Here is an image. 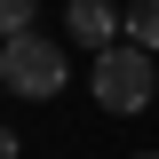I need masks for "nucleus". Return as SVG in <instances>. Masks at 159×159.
<instances>
[{
	"label": "nucleus",
	"mask_w": 159,
	"mask_h": 159,
	"mask_svg": "<svg viewBox=\"0 0 159 159\" xmlns=\"http://www.w3.org/2000/svg\"><path fill=\"white\" fill-rule=\"evenodd\" d=\"M135 159H159V151H135Z\"/></svg>",
	"instance_id": "0eeeda50"
},
{
	"label": "nucleus",
	"mask_w": 159,
	"mask_h": 159,
	"mask_svg": "<svg viewBox=\"0 0 159 159\" xmlns=\"http://www.w3.org/2000/svg\"><path fill=\"white\" fill-rule=\"evenodd\" d=\"M0 159H16V127H8V119H0Z\"/></svg>",
	"instance_id": "423d86ee"
},
{
	"label": "nucleus",
	"mask_w": 159,
	"mask_h": 159,
	"mask_svg": "<svg viewBox=\"0 0 159 159\" xmlns=\"http://www.w3.org/2000/svg\"><path fill=\"white\" fill-rule=\"evenodd\" d=\"M88 88H96L103 111H143V103H151V88H159V72H151V56H143V48L111 40V48L96 56V72H88Z\"/></svg>",
	"instance_id": "f03ea898"
},
{
	"label": "nucleus",
	"mask_w": 159,
	"mask_h": 159,
	"mask_svg": "<svg viewBox=\"0 0 159 159\" xmlns=\"http://www.w3.org/2000/svg\"><path fill=\"white\" fill-rule=\"evenodd\" d=\"M32 8H40V0H0V40H16V32H32Z\"/></svg>",
	"instance_id": "39448f33"
},
{
	"label": "nucleus",
	"mask_w": 159,
	"mask_h": 159,
	"mask_svg": "<svg viewBox=\"0 0 159 159\" xmlns=\"http://www.w3.org/2000/svg\"><path fill=\"white\" fill-rule=\"evenodd\" d=\"M64 48L48 32H16V40H0V88L8 96H24V103H48V96H64Z\"/></svg>",
	"instance_id": "f257e3e1"
},
{
	"label": "nucleus",
	"mask_w": 159,
	"mask_h": 159,
	"mask_svg": "<svg viewBox=\"0 0 159 159\" xmlns=\"http://www.w3.org/2000/svg\"><path fill=\"white\" fill-rule=\"evenodd\" d=\"M119 32H127V48L159 56V0H127V16H119Z\"/></svg>",
	"instance_id": "20e7f679"
},
{
	"label": "nucleus",
	"mask_w": 159,
	"mask_h": 159,
	"mask_svg": "<svg viewBox=\"0 0 159 159\" xmlns=\"http://www.w3.org/2000/svg\"><path fill=\"white\" fill-rule=\"evenodd\" d=\"M64 32H72L80 48L103 56V48L119 40V8H111V0H72V8H64Z\"/></svg>",
	"instance_id": "7ed1b4c3"
}]
</instances>
